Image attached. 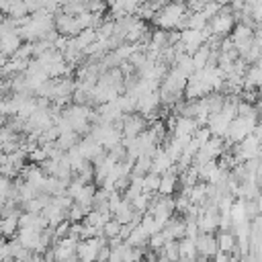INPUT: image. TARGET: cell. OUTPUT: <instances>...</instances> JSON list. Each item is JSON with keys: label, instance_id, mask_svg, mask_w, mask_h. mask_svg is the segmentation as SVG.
Listing matches in <instances>:
<instances>
[{"label": "cell", "instance_id": "6da1fadb", "mask_svg": "<svg viewBox=\"0 0 262 262\" xmlns=\"http://www.w3.org/2000/svg\"><path fill=\"white\" fill-rule=\"evenodd\" d=\"M186 6L182 2H168L164 4L160 10H156L154 14V23L158 25V29H164V31H172V29H184L186 25Z\"/></svg>", "mask_w": 262, "mask_h": 262}, {"label": "cell", "instance_id": "7a4b0ae2", "mask_svg": "<svg viewBox=\"0 0 262 262\" xmlns=\"http://www.w3.org/2000/svg\"><path fill=\"white\" fill-rule=\"evenodd\" d=\"M147 125L149 123L141 113H137V111L135 113H127L121 119V133H123V137L131 139V137H137L141 131H145Z\"/></svg>", "mask_w": 262, "mask_h": 262}, {"label": "cell", "instance_id": "3957f363", "mask_svg": "<svg viewBox=\"0 0 262 262\" xmlns=\"http://www.w3.org/2000/svg\"><path fill=\"white\" fill-rule=\"evenodd\" d=\"M233 12L231 8L223 6L211 20H209V27H211V33L217 35V37H227L231 31H233Z\"/></svg>", "mask_w": 262, "mask_h": 262}, {"label": "cell", "instance_id": "277c9868", "mask_svg": "<svg viewBox=\"0 0 262 262\" xmlns=\"http://www.w3.org/2000/svg\"><path fill=\"white\" fill-rule=\"evenodd\" d=\"M180 45H182L184 53L192 55L201 45H205V35H203V31L182 29V31H180Z\"/></svg>", "mask_w": 262, "mask_h": 262}, {"label": "cell", "instance_id": "5b68a950", "mask_svg": "<svg viewBox=\"0 0 262 262\" xmlns=\"http://www.w3.org/2000/svg\"><path fill=\"white\" fill-rule=\"evenodd\" d=\"M78 242H80V239H76V237H72V235H66V237L57 239V242L53 244L55 260L63 262V260H68V258L76 256V246H78Z\"/></svg>", "mask_w": 262, "mask_h": 262}, {"label": "cell", "instance_id": "8992f818", "mask_svg": "<svg viewBox=\"0 0 262 262\" xmlns=\"http://www.w3.org/2000/svg\"><path fill=\"white\" fill-rule=\"evenodd\" d=\"M194 246H196V254H203V256H207V258H213V256L219 252L215 233H203V231H201V233L194 237Z\"/></svg>", "mask_w": 262, "mask_h": 262}, {"label": "cell", "instance_id": "52a82bcc", "mask_svg": "<svg viewBox=\"0 0 262 262\" xmlns=\"http://www.w3.org/2000/svg\"><path fill=\"white\" fill-rule=\"evenodd\" d=\"M78 149H80L82 158L88 160V162H94L100 154H104L102 143H98V141H96L94 137H90V135H86L82 141H78Z\"/></svg>", "mask_w": 262, "mask_h": 262}, {"label": "cell", "instance_id": "ba28073f", "mask_svg": "<svg viewBox=\"0 0 262 262\" xmlns=\"http://www.w3.org/2000/svg\"><path fill=\"white\" fill-rule=\"evenodd\" d=\"M18 215L20 213H10V215L0 217V235L4 239L16 237V233H18Z\"/></svg>", "mask_w": 262, "mask_h": 262}, {"label": "cell", "instance_id": "9c48e42d", "mask_svg": "<svg viewBox=\"0 0 262 262\" xmlns=\"http://www.w3.org/2000/svg\"><path fill=\"white\" fill-rule=\"evenodd\" d=\"M172 164H174V162L170 160V156H168L164 149L158 147L156 154L151 156V170H149V172H156V174L162 176V174H166V172L172 168Z\"/></svg>", "mask_w": 262, "mask_h": 262}, {"label": "cell", "instance_id": "30bf717a", "mask_svg": "<svg viewBox=\"0 0 262 262\" xmlns=\"http://www.w3.org/2000/svg\"><path fill=\"white\" fill-rule=\"evenodd\" d=\"M162 233H164L166 239H180V237H184V219H178V217L172 215L166 221Z\"/></svg>", "mask_w": 262, "mask_h": 262}, {"label": "cell", "instance_id": "8fae6325", "mask_svg": "<svg viewBox=\"0 0 262 262\" xmlns=\"http://www.w3.org/2000/svg\"><path fill=\"white\" fill-rule=\"evenodd\" d=\"M20 45H23V37L18 35V29L0 37V51H4L8 57H10V55H14V51H16Z\"/></svg>", "mask_w": 262, "mask_h": 262}, {"label": "cell", "instance_id": "7c38bea8", "mask_svg": "<svg viewBox=\"0 0 262 262\" xmlns=\"http://www.w3.org/2000/svg\"><path fill=\"white\" fill-rule=\"evenodd\" d=\"M217 248H219V252H225V254H231L233 250H235V246H237V239H235V233L229 229H221L217 235Z\"/></svg>", "mask_w": 262, "mask_h": 262}, {"label": "cell", "instance_id": "4fadbf2b", "mask_svg": "<svg viewBox=\"0 0 262 262\" xmlns=\"http://www.w3.org/2000/svg\"><path fill=\"white\" fill-rule=\"evenodd\" d=\"M176 186H178V174L174 172V168H170L166 174H162V178H160V186H158V192L160 194H172L174 190H176Z\"/></svg>", "mask_w": 262, "mask_h": 262}, {"label": "cell", "instance_id": "5bb4252c", "mask_svg": "<svg viewBox=\"0 0 262 262\" xmlns=\"http://www.w3.org/2000/svg\"><path fill=\"white\" fill-rule=\"evenodd\" d=\"M72 39H74V45L84 51L90 43L96 41V29H92V27H90V29H82V31H80L76 37H72Z\"/></svg>", "mask_w": 262, "mask_h": 262}, {"label": "cell", "instance_id": "9a60e30c", "mask_svg": "<svg viewBox=\"0 0 262 262\" xmlns=\"http://www.w3.org/2000/svg\"><path fill=\"white\" fill-rule=\"evenodd\" d=\"M160 256L168 258L170 262H180V246H178V239H166L164 248L160 250Z\"/></svg>", "mask_w": 262, "mask_h": 262}, {"label": "cell", "instance_id": "2e32d148", "mask_svg": "<svg viewBox=\"0 0 262 262\" xmlns=\"http://www.w3.org/2000/svg\"><path fill=\"white\" fill-rule=\"evenodd\" d=\"M27 14H29V12H27V6H25L23 0H12V2H10V8H8V12H6V16L12 18V20H20V18H25Z\"/></svg>", "mask_w": 262, "mask_h": 262}, {"label": "cell", "instance_id": "e0dca14e", "mask_svg": "<svg viewBox=\"0 0 262 262\" xmlns=\"http://www.w3.org/2000/svg\"><path fill=\"white\" fill-rule=\"evenodd\" d=\"M160 174H156V172H147L145 176H143V190L145 192H158V186H160Z\"/></svg>", "mask_w": 262, "mask_h": 262}, {"label": "cell", "instance_id": "ac0fdd59", "mask_svg": "<svg viewBox=\"0 0 262 262\" xmlns=\"http://www.w3.org/2000/svg\"><path fill=\"white\" fill-rule=\"evenodd\" d=\"M119 231H121V223H119L115 217H111V219L102 225V235H104L106 239H111V237H119Z\"/></svg>", "mask_w": 262, "mask_h": 262}, {"label": "cell", "instance_id": "d6986e66", "mask_svg": "<svg viewBox=\"0 0 262 262\" xmlns=\"http://www.w3.org/2000/svg\"><path fill=\"white\" fill-rule=\"evenodd\" d=\"M164 244H166V237H164L162 229H160V231H156V233H151V235L147 237V248H149V250H154V252H158V254H160V250L164 248Z\"/></svg>", "mask_w": 262, "mask_h": 262}, {"label": "cell", "instance_id": "ffe728a7", "mask_svg": "<svg viewBox=\"0 0 262 262\" xmlns=\"http://www.w3.org/2000/svg\"><path fill=\"white\" fill-rule=\"evenodd\" d=\"M70 221L68 219H63L61 223H57L55 227H53V231H55V239H61V237H66V235H70Z\"/></svg>", "mask_w": 262, "mask_h": 262}, {"label": "cell", "instance_id": "44dd1931", "mask_svg": "<svg viewBox=\"0 0 262 262\" xmlns=\"http://www.w3.org/2000/svg\"><path fill=\"white\" fill-rule=\"evenodd\" d=\"M108 258H111V246L104 244V246H100L98 252H96V262H108Z\"/></svg>", "mask_w": 262, "mask_h": 262}, {"label": "cell", "instance_id": "7402d4cb", "mask_svg": "<svg viewBox=\"0 0 262 262\" xmlns=\"http://www.w3.org/2000/svg\"><path fill=\"white\" fill-rule=\"evenodd\" d=\"M23 2H25V6H27V12H29V14H33V12H37V10L43 8V2H41V0H23Z\"/></svg>", "mask_w": 262, "mask_h": 262}, {"label": "cell", "instance_id": "603a6c76", "mask_svg": "<svg viewBox=\"0 0 262 262\" xmlns=\"http://www.w3.org/2000/svg\"><path fill=\"white\" fill-rule=\"evenodd\" d=\"M8 115V106H6V98H0V119H4Z\"/></svg>", "mask_w": 262, "mask_h": 262}, {"label": "cell", "instance_id": "cb8c5ba5", "mask_svg": "<svg viewBox=\"0 0 262 262\" xmlns=\"http://www.w3.org/2000/svg\"><path fill=\"white\" fill-rule=\"evenodd\" d=\"M192 262H211V258H207V256H203V254H196V258H194Z\"/></svg>", "mask_w": 262, "mask_h": 262}, {"label": "cell", "instance_id": "d4e9b609", "mask_svg": "<svg viewBox=\"0 0 262 262\" xmlns=\"http://www.w3.org/2000/svg\"><path fill=\"white\" fill-rule=\"evenodd\" d=\"M6 61H8V55H6L4 51H0V68H2V66H6Z\"/></svg>", "mask_w": 262, "mask_h": 262}, {"label": "cell", "instance_id": "484cf974", "mask_svg": "<svg viewBox=\"0 0 262 262\" xmlns=\"http://www.w3.org/2000/svg\"><path fill=\"white\" fill-rule=\"evenodd\" d=\"M156 262H170V260H168V258H164V256H160V258H158Z\"/></svg>", "mask_w": 262, "mask_h": 262}, {"label": "cell", "instance_id": "4316f807", "mask_svg": "<svg viewBox=\"0 0 262 262\" xmlns=\"http://www.w3.org/2000/svg\"><path fill=\"white\" fill-rule=\"evenodd\" d=\"M256 6H260V8H262V0H256Z\"/></svg>", "mask_w": 262, "mask_h": 262}]
</instances>
